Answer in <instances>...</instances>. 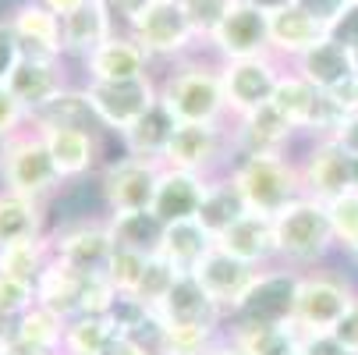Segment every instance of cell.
Returning a JSON list of instances; mask_svg holds the SVG:
<instances>
[{
	"label": "cell",
	"mask_w": 358,
	"mask_h": 355,
	"mask_svg": "<svg viewBox=\"0 0 358 355\" xmlns=\"http://www.w3.org/2000/svg\"><path fill=\"white\" fill-rule=\"evenodd\" d=\"M64 178L50 157V149L39 135V128H25L15 139L0 146V188H8L15 195L46 202L54 192H61Z\"/></svg>",
	"instance_id": "1"
},
{
	"label": "cell",
	"mask_w": 358,
	"mask_h": 355,
	"mask_svg": "<svg viewBox=\"0 0 358 355\" xmlns=\"http://www.w3.org/2000/svg\"><path fill=\"white\" fill-rule=\"evenodd\" d=\"M298 284L301 274L277 267V270H259L245 288V295L234 302L227 313V330H255V327H284L294 323L298 309Z\"/></svg>",
	"instance_id": "2"
},
{
	"label": "cell",
	"mask_w": 358,
	"mask_h": 355,
	"mask_svg": "<svg viewBox=\"0 0 358 355\" xmlns=\"http://www.w3.org/2000/svg\"><path fill=\"white\" fill-rule=\"evenodd\" d=\"M227 174L245 195V207L266 217H277L287 202L305 195L301 171L291 164V157H238L231 160Z\"/></svg>",
	"instance_id": "3"
},
{
	"label": "cell",
	"mask_w": 358,
	"mask_h": 355,
	"mask_svg": "<svg viewBox=\"0 0 358 355\" xmlns=\"http://www.w3.org/2000/svg\"><path fill=\"white\" fill-rule=\"evenodd\" d=\"M160 99L178 125H220V118L227 114L220 71L199 61H188L171 71L160 85Z\"/></svg>",
	"instance_id": "4"
},
{
	"label": "cell",
	"mask_w": 358,
	"mask_h": 355,
	"mask_svg": "<svg viewBox=\"0 0 358 355\" xmlns=\"http://www.w3.org/2000/svg\"><path fill=\"white\" fill-rule=\"evenodd\" d=\"M273 231H277L280 260H291V263H320L337 245L327 202L313 195H298L294 202H287L273 217Z\"/></svg>",
	"instance_id": "5"
},
{
	"label": "cell",
	"mask_w": 358,
	"mask_h": 355,
	"mask_svg": "<svg viewBox=\"0 0 358 355\" xmlns=\"http://www.w3.org/2000/svg\"><path fill=\"white\" fill-rule=\"evenodd\" d=\"M82 89L99 128H107L114 135H124L160 99V85L149 75L128 78V82H85Z\"/></svg>",
	"instance_id": "6"
},
{
	"label": "cell",
	"mask_w": 358,
	"mask_h": 355,
	"mask_svg": "<svg viewBox=\"0 0 358 355\" xmlns=\"http://www.w3.org/2000/svg\"><path fill=\"white\" fill-rule=\"evenodd\" d=\"M160 160H145L121 153L117 160L103 164L99 171V195L110 214H135V210H152L157 199V181H160Z\"/></svg>",
	"instance_id": "7"
},
{
	"label": "cell",
	"mask_w": 358,
	"mask_h": 355,
	"mask_svg": "<svg viewBox=\"0 0 358 355\" xmlns=\"http://www.w3.org/2000/svg\"><path fill=\"white\" fill-rule=\"evenodd\" d=\"M355 302H358V295L344 277H337V274H301L294 327L301 334L334 330L337 320L355 306Z\"/></svg>",
	"instance_id": "8"
},
{
	"label": "cell",
	"mask_w": 358,
	"mask_h": 355,
	"mask_svg": "<svg viewBox=\"0 0 358 355\" xmlns=\"http://www.w3.org/2000/svg\"><path fill=\"white\" fill-rule=\"evenodd\" d=\"M128 32L149 57H185L192 50V39H199L181 0H152L128 25Z\"/></svg>",
	"instance_id": "9"
},
{
	"label": "cell",
	"mask_w": 358,
	"mask_h": 355,
	"mask_svg": "<svg viewBox=\"0 0 358 355\" xmlns=\"http://www.w3.org/2000/svg\"><path fill=\"white\" fill-rule=\"evenodd\" d=\"M351 164H355V157L341 146L337 135L313 139V146L305 149V160L298 164L305 195H313L320 202L344 195L351 188Z\"/></svg>",
	"instance_id": "10"
},
{
	"label": "cell",
	"mask_w": 358,
	"mask_h": 355,
	"mask_svg": "<svg viewBox=\"0 0 358 355\" xmlns=\"http://www.w3.org/2000/svg\"><path fill=\"white\" fill-rule=\"evenodd\" d=\"M224 146H227V135L220 132V125H178L160 164L217 178L227 171L224 167Z\"/></svg>",
	"instance_id": "11"
},
{
	"label": "cell",
	"mask_w": 358,
	"mask_h": 355,
	"mask_svg": "<svg viewBox=\"0 0 358 355\" xmlns=\"http://www.w3.org/2000/svg\"><path fill=\"white\" fill-rule=\"evenodd\" d=\"M54 260L78 270V274H107V263L114 256V238L107 221H78L50 235Z\"/></svg>",
	"instance_id": "12"
},
{
	"label": "cell",
	"mask_w": 358,
	"mask_h": 355,
	"mask_svg": "<svg viewBox=\"0 0 358 355\" xmlns=\"http://www.w3.org/2000/svg\"><path fill=\"white\" fill-rule=\"evenodd\" d=\"M220 82H224V96H227V111L241 118L248 111H259L263 104H270L273 89L280 82V71H277L273 54L245 57V61H224Z\"/></svg>",
	"instance_id": "13"
},
{
	"label": "cell",
	"mask_w": 358,
	"mask_h": 355,
	"mask_svg": "<svg viewBox=\"0 0 358 355\" xmlns=\"http://www.w3.org/2000/svg\"><path fill=\"white\" fill-rule=\"evenodd\" d=\"M210 46L224 61H245V57H266L273 54L270 46V15L255 11L248 4H238L224 15V22L213 29Z\"/></svg>",
	"instance_id": "14"
},
{
	"label": "cell",
	"mask_w": 358,
	"mask_h": 355,
	"mask_svg": "<svg viewBox=\"0 0 358 355\" xmlns=\"http://www.w3.org/2000/svg\"><path fill=\"white\" fill-rule=\"evenodd\" d=\"M157 313L171 327H224L227 323V313L220 309V302L199 284L195 274H178V281L164 295Z\"/></svg>",
	"instance_id": "15"
},
{
	"label": "cell",
	"mask_w": 358,
	"mask_h": 355,
	"mask_svg": "<svg viewBox=\"0 0 358 355\" xmlns=\"http://www.w3.org/2000/svg\"><path fill=\"white\" fill-rule=\"evenodd\" d=\"M298 132L287 125V118L273 107V104H263L259 111H248L238 118V128H234V149L238 157H287L284 149L291 146Z\"/></svg>",
	"instance_id": "16"
},
{
	"label": "cell",
	"mask_w": 358,
	"mask_h": 355,
	"mask_svg": "<svg viewBox=\"0 0 358 355\" xmlns=\"http://www.w3.org/2000/svg\"><path fill=\"white\" fill-rule=\"evenodd\" d=\"M149 54L135 43L131 32H114L110 39H103L92 54L82 61L89 82H128V78H142L149 75Z\"/></svg>",
	"instance_id": "17"
},
{
	"label": "cell",
	"mask_w": 358,
	"mask_h": 355,
	"mask_svg": "<svg viewBox=\"0 0 358 355\" xmlns=\"http://www.w3.org/2000/svg\"><path fill=\"white\" fill-rule=\"evenodd\" d=\"M11 25L22 39V54L25 57H46V61H61L64 57V36H61V18L43 8L39 0H22L11 8Z\"/></svg>",
	"instance_id": "18"
},
{
	"label": "cell",
	"mask_w": 358,
	"mask_h": 355,
	"mask_svg": "<svg viewBox=\"0 0 358 355\" xmlns=\"http://www.w3.org/2000/svg\"><path fill=\"white\" fill-rule=\"evenodd\" d=\"M210 188L206 174L195 171H181V167H160V181H157V199H152V214L164 224L174 221H192L199 214V202Z\"/></svg>",
	"instance_id": "19"
},
{
	"label": "cell",
	"mask_w": 358,
	"mask_h": 355,
	"mask_svg": "<svg viewBox=\"0 0 358 355\" xmlns=\"http://www.w3.org/2000/svg\"><path fill=\"white\" fill-rule=\"evenodd\" d=\"M192 274L199 277L202 288H206V291L220 302V309L231 313V309H234V302H238V298L245 295V288L252 284V277L259 274V267H252V263L231 256V252H224V249L217 245V249H213L210 256L202 260Z\"/></svg>",
	"instance_id": "20"
},
{
	"label": "cell",
	"mask_w": 358,
	"mask_h": 355,
	"mask_svg": "<svg viewBox=\"0 0 358 355\" xmlns=\"http://www.w3.org/2000/svg\"><path fill=\"white\" fill-rule=\"evenodd\" d=\"M39 135H43V142H46L50 157H54L64 181H78L99 164V135L96 132H85V128H39Z\"/></svg>",
	"instance_id": "21"
},
{
	"label": "cell",
	"mask_w": 358,
	"mask_h": 355,
	"mask_svg": "<svg viewBox=\"0 0 358 355\" xmlns=\"http://www.w3.org/2000/svg\"><path fill=\"white\" fill-rule=\"evenodd\" d=\"M117 32V18L107 0H89L75 15L61 18V36H64V57L85 61L92 50Z\"/></svg>",
	"instance_id": "22"
},
{
	"label": "cell",
	"mask_w": 358,
	"mask_h": 355,
	"mask_svg": "<svg viewBox=\"0 0 358 355\" xmlns=\"http://www.w3.org/2000/svg\"><path fill=\"white\" fill-rule=\"evenodd\" d=\"M217 245H220L224 252H231V256L252 263V267H263V263H270V260L280 256V252H277L273 217L255 214V210H248L241 221H234V224L217 238Z\"/></svg>",
	"instance_id": "23"
},
{
	"label": "cell",
	"mask_w": 358,
	"mask_h": 355,
	"mask_svg": "<svg viewBox=\"0 0 358 355\" xmlns=\"http://www.w3.org/2000/svg\"><path fill=\"white\" fill-rule=\"evenodd\" d=\"M11 92L25 104L29 114L43 111L50 99L64 89V75H61V61H46V57H25L18 61V68L8 78Z\"/></svg>",
	"instance_id": "24"
},
{
	"label": "cell",
	"mask_w": 358,
	"mask_h": 355,
	"mask_svg": "<svg viewBox=\"0 0 358 355\" xmlns=\"http://www.w3.org/2000/svg\"><path fill=\"white\" fill-rule=\"evenodd\" d=\"M323 39H327V25L316 15H309L301 4H291V8L270 15V46H273V54L301 57L305 50H313Z\"/></svg>",
	"instance_id": "25"
},
{
	"label": "cell",
	"mask_w": 358,
	"mask_h": 355,
	"mask_svg": "<svg viewBox=\"0 0 358 355\" xmlns=\"http://www.w3.org/2000/svg\"><path fill=\"white\" fill-rule=\"evenodd\" d=\"M85 281L89 274H78L57 260H50V267L39 274L36 281V302L46 309H54L57 316L71 320L82 313V295H85Z\"/></svg>",
	"instance_id": "26"
},
{
	"label": "cell",
	"mask_w": 358,
	"mask_h": 355,
	"mask_svg": "<svg viewBox=\"0 0 358 355\" xmlns=\"http://www.w3.org/2000/svg\"><path fill=\"white\" fill-rule=\"evenodd\" d=\"M64 316H57L54 309L36 306L29 313H22L15 323H8L4 341L11 348H25V351H61L64 348Z\"/></svg>",
	"instance_id": "27"
},
{
	"label": "cell",
	"mask_w": 358,
	"mask_h": 355,
	"mask_svg": "<svg viewBox=\"0 0 358 355\" xmlns=\"http://www.w3.org/2000/svg\"><path fill=\"white\" fill-rule=\"evenodd\" d=\"M213 249H217V238L192 217V221H174V224H167L164 242H160V256H164L167 263H174L181 274H192Z\"/></svg>",
	"instance_id": "28"
},
{
	"label": "cell",
	"mask_w": 358,
	"mask_h": 355,
	"mask_svg": "<svg viewBox=\"0 0 358 355\" xmlns=\"http://www.w3.org/2000/svg\"><path fill=\"white\" fill-rule=\"evenodd\" d=\"M298 75L327 92V89L348 82L351 75H358L355 71V54L348 46L334 43V39H323V43H316L313 50H305V54L298 57Z\"/></svg>",
	"instance_id": "29"
},
{
	"label": "cell",
	"mask_w": 358,
	"mask_h": 355,
	"mask_svg": "<svg viewBox=\"0 0 358 355\" xmlns=\"http://www.w3.org/2000/svg\"><path fill=\"white\" fill-rule=\"evenodd\" d=\"M248 214V207H245V195L238 192V185H234V178L224 171V174H217V178H210V188H206V195H202V202H199V214H195V221L206 228L213 238H220L234 221H241Z\"/></svg>",
	"instance_id": "30"
},
{
	"label": "cell",
	"mask_w": 358,
	"mask_h": 355,
	"mask_svg": "<svg viewBox=\"0 0 358 355\" xmlns=\"http://www.w3.org/2000/svg\"><path fill=\"white\" fill-rule=\"evenodd\" d=\"M174 128H178L174 114L164 107V99H157V104H152V107L121 135V146H124V153H131V157L160 160L164 149H167V142H171V135H174Z\"/></svg>",
	"instance_id": "31"
},
{
	"label": "cell",
	"mask_w": 358,
	"mask_h": 355,
	"mask_svg": "<svg viewBox=\"0 0 358 355\" xmlns=\"http://www.w3.org/2000/svg\"><path fill=\"white\" fill-rule=\"evenodd\" d=\"M46 235V202L0 188V245H15Z\"/></svg>",
	"instance_id": "32"
},
{
	"label": "cell",
	"mask_w": 358,
	"mask_h": 355,
	"mask_svg": "<svg viewBox=\"0 0 358 355\" xmlns=\"http://www.w3.org/2000/svg\"><path fill=\"white\" fill-rule=\"evenodd\" d=\"M107 228L117 249H131L142 256H157L167 224L152 210H135V214H107Z\"/></svg>",
	"instance_id": "33"
},
{
	"label": "cell",
	"mask_w": 358,
	"mask_h": 355,
	"mask_svg": "<svg viewBox=\"0 0 358 355\" xmlns=\"http://www.w3.org/2000/svg\"><path fill=\"white\" fill-rule=\"evenodd\" d=\"M36 128H85V132H99V121L85 99V89H71L64 85L43 111L32 114Z\"/></svg>",
	"instance_id": "34"
},
{
	"label": "cell",
	"mask_w": 358,
	"mask_h": 355,
	"mask_svg": "<svg viewBox=\"0 0 358 355\" xmlns=\"http://www.w3.org/2000/svg\"><path fill=\"white\" fill-rule=\"evenodd\" d=\"M117 327L103 313H78L64 323V355H107L117 341Z\"/></svg>",
	"instance_id": "35"
},
{
	"label": "cell",
	"mask_w": 358,
	"mask_h": 355,
	"mask_svg": "<svg viewBox=\"0 0 358 355\" xmlns=\"http://www.w3.org/2000/svg\"><path fill=\"white\" fill-rule=\"evenodd\" d=\"M54 260L50 249V235L43 238H29V242H15V245H0V274L8 277H22V281H39V274Z\"/></svg>",
	"instance_id": "36"
},
{
	"label": "cell",
	"mask_w": 358,
	"mask_h": 355,
	"mask_svg": "<svg viewBox=\"0 0 358 355\" xmlns=\"http://www.w3.org/2000/svg\"><path fill=\"white\" fill-rule=\"evenodd\" d=\"M238 337V344L248 355H298L301 351V330L294 323L284 327H255V330H227Z\"/></svg>",
	"instance_id": "37"
},
{
	"label": "cell",
	"mask_w": 358,
	"mask_h": 355,
	"mask_svg": "<svg viewBox=\"0 0 358 355\" xmlns=\"http://www.w3.org/2000/svg\"><path fill=\"white\" fill-rule=\"evenodd\" d=\"M224 327H171L164 323L160 355H206L220 341Z\"/></svg>",
	"instance_id": "38"
},
{
	"label": "cell",
	"mask_w": 358,
	"mask_h": 355,
	"mask_svg": "<svg viewBox=\"0 0 358 355\" xmlns=\"http://www.w3.org/2000/svg\"><path fill=\"white\" fill-rule=\"evenodd\" d=\"M178 274H181V270H178L174 263H167L160 252H157V256L145 260V270H142V277H138V284H135V295L145 302L149 309H157L160 302H164V295L171 291V284L178 281Z\"/></svg>",
	"instance_id": "39"
},
{
	"label": "cell",
	"mask_w": 358,
	"mask_h": 355,
	"mask_svg": "<svg viewBox=\"0 0 358 355\" xmlns=\"http://www.w3.org/2000/svg\"><path fill=\"white\" fill-rule=\"evenodd\" d=\"M327 214H330L337 245H341V249L355 245V242H358V188H348L344 195L330 199V202H327Z\"/></svg>",
	"instance_id": "40"
},
{
	"label": "cell",
	"mask_w": 358,
	"mask_h": 355,
	"mask_svg": "<svg viewBox=\"0 0 358 355\" xmlns=\"http://www.w3.org/2000/svg\"><path fill=\"white\" fill-rule=\"evenodd\" d=\"M32 306H36V284L32 281H22V277L0 274V316H4L8 323H15Z\"/></svg>",
	"instance_id": "41"
},
{
	"label": "cell",
	"mask_w": 358,
	"mask_h": 355,
	"mask_svg": "<svg viewBox=\"0 0 358 355\" xmlns=\"http://www.w3.org/2000/svg\"><path fill=\"white\" fill-rule=\"evenodd\" d=\"M181 4H185V15H188L195 36L199 39H210L213 29L224 22V15L238 4V0H181Z\"/></svg>",
	"instance_id": "42"
},
{
	"label": "cell",
	"mask_w": 358,
	"mask_h": 355,
	"mask_svg": "<svg viewBox=\"0 0 358 355\" xmlns=\"http://www.w3.org/2000/svg\"><path fill=\"white\" fill-rule=\"evenodd\" d=\"M145 260L142 252H131V249H117L114 245V256L107 263V281L114 284V291H135L142 270H145Z\"/></svg>",
	"instance_id": "43"
},
{
	"label": "cell",
	"mask_w": 358,
	"mask_h": 355,
	"mask_svg": "<svg viewBox=\"0 0 358 355\" xmlns=\"http://www.w3.org/2000/svg\"><path fill=\"white\" fill-rule=\"evenodd\" d=\"M29 125H32V114L25 111V104L11 92L8 82H0V146L15 139L18 132H25Z\"/></svg>",
	"instance_id": "44"
},
{
	"label": "cell",
	"mask_w": 358,
	"mask_h": 355,
	"mask_svg": "<svg viewBox=\"0 0 358 355\" xmlns=\"http://www.w3.org/2000/svg\"><path fill=\"white\" fill-rule=\"evenodd\" d=\"M327 39H334L348 50H358V0H348V4L341 8V15L327 29Z\"/></svg>",
	"instance_id": "45"
},
{
	"label": "cell",
	"mask_w": 358,
	"mask_h": 355,
	"mask_svg": "<svg viewBox=\"0 0 358 355\" xmlns=\"http://www.w3.org/2000/svg\"><path fill=\"white\" fill-rule=\"evenodd\" d=\"M18 61H22V39H18L11 18H0V82L11 78Z\"/></svg>",
	"instance_id": "46"
},
{
	"label": "cell",
	"mask_w": 358,
	"mask_h": 355,
	"mask_svg": "<svg viewBox=\"0 0 358 355\" xmlns=\"http://www.w3.org/2000/svg\"><path fill=\"white\" fill-rule=\"evenodd\" d=\"M298 355H358V351L341 344L330 330H320V334H301V351Z\"/></svg>",
	"instance_id": "47"
},
{
	"label": "cell",
	"mask_w": 358,
	"mask_h": 355,
	"mask_svg": "<svg viewBox=\"0 0 358 355\" xmlns=\"http://www.w3.org/2000/svg\"><path fill=\"white\" fill-rule=\"evenodd\" d=\"M330 334H334L341 344H348L351 351H358V302H355V306H351V309L337 320V327H334Z\"/></svg>",
	"instance_id": "48"
},
{
	"label": "cell",
	"mask_w": 358,
	"mask_h": 355,
	"mask_svg": "<svg viewBox=\"0 0 358 355\" xmlns=\"http://www.w3.org/2000/svg\"><path fill=\"white\" fill-rule=\"evenodd\" d=\"M298 4H301L305 11H309V15H316V18L330 29V22L341 15V8L348 4V0H298Z\"/></svg>",
	"instance_id": "49"
},
{
	"label": "cell",
	"mask_w": 358,
	"mask_h": 355,
	"mask_svg": "<svg viewBox=\"0 0 358 355\" xmlns=\"http://www.w3.org/2000/svg\"><path fill=\"white\" fill-rule=\"evenodd\" d=\"M107 4H110V11H114V18H121L124 25H131L149 4H152V0H107Z\"/></svg>",
	"instance_id": "50"
},
{
	"label": "cell",
	"mask_w": 358,
	"mask_h": 355,
	"mask_svg": "<svg viewBox=\"0 0 358 355\" xmlns=\"http://www.w3.org/2000/svg\"><path fill=\"white\" fill-rule=\"evenodd\" d=\"M107 355H157L145 341H138V337H131V334H121L114 344H110V351Z\"/></svg>",
	"instance_id": "51"
},
{
	"label": "cell",
	"mask_w": 358,
	"mask_h": 355,
	"mask_svg": "<svg viewBox=\"0 0 358 355\" xmlns=\"http://www.w3.org/2000/svg\"><path fill=\"white\" fill-rule=\"evenodd\" d=\"M337 139H341V146L348 149L351 157H358V114H351V118H348V121L341 125Z\"/></svg>",
	"instance_id": "52"
},
{
	"label": "cell",
	"mask_w": 358,
	"mask_h": 355,
	"mask_svg": "<svg viewBox=\"0 0 358 355\" xmlns=\"http://www.w3.org/2000/svg\"><path fill=\"white\" fill-rule=\"evenodd\" d=\"M43 8H50L57 18H68V15H75L82 4H89V0H39Z\"/></svg>",
	"instance_id": "53"
},
{
	"label": "cell",
	"mask_w": 358,
	"mask_h": 355,
	"mask_svg": "<svg viewBox=\"0 0 358 355\" xmlns=\"http://www.w3.org/2000/svg\"><path fill=\"white\" fill-rule=\"evenodd\" d=\"M206 355H248V351L238 344V337H231V334L224 330V334H220V341H217V344H213Z\"/></svg>",
	"instance_id": "54"
},
{
	"label": "cell",
	"mask_w": 358,
	"mask_h": 355,
	"mask_svg": "<svg viewBox=\"0 0 358 355\" xmlns=\"http://www.w3.org/2000/svg\"><path fill=\"white\" fill-rule=\"evenodd\" d=\"M241 4H248V8H255V11H263V15H277V11L291 8L294 0H241Z\"/></svg>",
	"instance_id": "55"
},
{
	"label": "cell",
	"mask_w": 358,
	"mask_h": 355,
	"mask_svg": "<svg viewBox=\"0 0 358 355\" xmlns=\"http://www.w3.org/2000/svg\"><path fill=\"white\" fill-rule=\"evenodd\" d=\"M351 188H358V157H355V164H351Z\"/></svg>",
	"instance_id": "56"
},
{
	"label": "cell",
	"mask_w": 358,
	"mask_h": 355,
	"mask_svg": "<svg viewBox=\"0 0 358 355\" xmlns=\"http://www.w3.org/2000/svg\"><path fill=\"white\" fill-rule=\"evenodd\" d=\"M344 252H348V256H351V260H355V263H358V242H355V245H348V249H344Z\"/></svg>",
	"instance_id": "57"
},
{
	"label": "cell",
	"mask_w": 358,
	"mask_h": 355,
	"mask_svg": "<svg viewBox=\"0 0 358 355\" xmlns=\"http://www.w3.org/2000/svg\"><path fill=\"white\" fill-rule=\"evenodd\" d=\"M0 355H15V351H11V344H8L4 337H0Z\"/></svg>",
	"instance_id": "58"
},
{
	"label": "cell",
	"mask_w": 358,
	"mask_h": 355,
	"mask_svg": "<svg viewBox=\"0 0 358 355\" xmlns=\"http://www.w3.org/2000/svg\"><path fill=\"white\" fill-rule=\"evenodd\" d=\"M4 334H8V320H4V316H0V337H4Z\"/></svg>",
	"instance_id": "59"
},
{
	"label": "cell",
	"mask_w": 358,
	"mask_h": 355,
	"mask_svg": "<svg viewBox=\"0 0 358 355\" xmlns=\"http://www.w3.org/2000/svg\"><path fill=\"white\" fill-rule=\"evenodd\" d=\"M351 54H355V71H358V50H351Z\"/></svg>",
	"instance_id": "60"
},
{
	"label": "cell",
	"mask_w": 358,
	"mask_h": 355,
	"mask_svg": "<svg viewBox=\"0 0 358 355\" xmlns=\"http://www.w3.org/2000/svg\"><path fill=\"white\" fill-rule=\"evenodd\" d=\"M294 4H298V0H294Z\"/></svg>",
	"instance_id": "61"
}]
</instances>
